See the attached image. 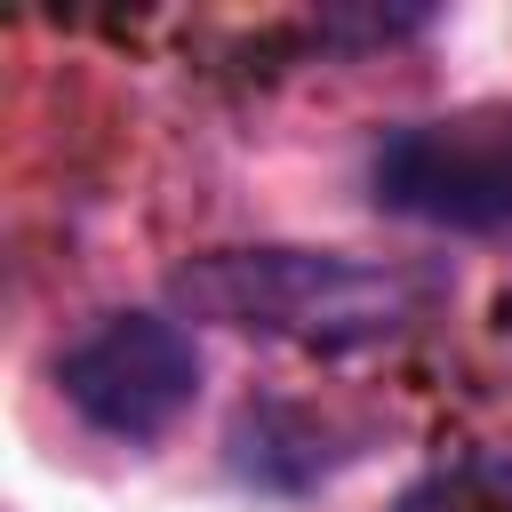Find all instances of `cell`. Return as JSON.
I'll list each match as a JSON object with an SVG mask.
<instances>
[{
	"label": "cell",
	"mask_w": 512,
	"mask_h": 512,
	"mask_svg": "<svg viewBox=\"0 0 512 512\" xmlns=\"http://www.w3.org/2000/svg\"><path fill=\"white\" fill-rule=\"evenodd\" d=\"M176 304L192 320L336 360L416 328L432 304V280L408 264L344 256V248H208L176 272Z\"/></svg>",
	"instance_id": "1"
},
{
	"label": "cell",
	"mask_w": 512,
	"mask_h": 512,
	"mask_svg": "<svg viewBox=\"0 0 512 512\" xmlns=\"http://www.w3.org/2000/svg\"><path fill=\"white\" fill-rule=\"evenodd\" d=\"M368 192L384 216L456 240H512V104H464L392 128L368 152Z\"/></svg>",
	"instance_id": "2"
},
{
	"label": "cell",
	"mask_w": 512,
	"mask_h": 512,
	"mask_svg": "<svg viewBox=\"0 0 512 512\" xmlns=\"http://www.w3.org/2000/svg\"><path fill=\"white\" fill-rule=\"evenodd\" d=\"M56 392L80 408V424L112 440H160L200 392V344L168 312H104L88 336L64 344Z\"/></svg>",
	"instance_id": "3"
},
{
	"label": "cell",
	"mask_w": 512,
	"mask_h": 512,
	"mask_svg": "<svg viewBox=\"0 0 512 512\" xmlns=\"http://www.w3.org/2000/svg\"><path fill=\"white\" fill-rule=\"evenodd\" d=\"M392 512H512V456H464L400 488Z\"/></svg>",
	"instance_id": "4"
}]
</instances>
